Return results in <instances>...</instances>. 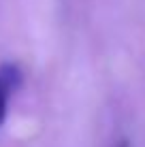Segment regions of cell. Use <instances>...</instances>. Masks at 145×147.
<instances>
[{"instance_id":"1","label":"cell","mask_w":145,"mask_h":147,"mask_svg":"<svg viewBox=\"0 0 145 147\" xmlns=\"http://www.w3.org/2000/svg\"><path fill=\"white\" fill-rule=\"evenodd\" d=\"M24 73L15 62H2L0 64V128L4 126L9 115V105H11L13 94L22 88Z\"/></svg>"}]
</instances>
